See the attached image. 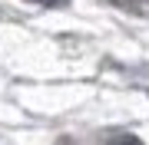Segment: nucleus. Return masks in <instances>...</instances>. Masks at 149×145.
<instances>
[{
    "label": "nucleus",
    "mask_w": 149,
    "mask_h": 145,
    "mask_svg": "<svg viewBox=\"0 0 149 145\" xmlns=\"http://www.w3.org/2000/svg\"><path fill=\"white\" fill-rule=\"evenodd\" d=\"M109 145H143L139 139H133V135H119V139H113Z\"/></svg>",
    "instance_id": "nucleus-1"
},
{
    "label": "nucleus",
    "mask_w": 149,
    "mask_h": 145,
    "mask_svg": "<svg viewBox=\"0 0 149 145\" xmlns=\"http://www.w3.org/2000/svg\"><path fill=\"white\" fill-rule=\"evenodd\" d=\"M33 3H43V7H60V3H66V0H33Z\"/></svg>",
    "instance_id": "nucleus-2"
}]
</instances>
